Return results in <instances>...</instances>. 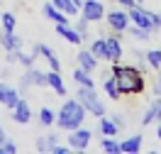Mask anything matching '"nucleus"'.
Returning <instances> with one entry per match:
<instances>
[{
	"instance_id": "26",
	"label": "nucleus",
	"mask_w": 161,
	"mask_h": 154,
	"mask_svg": "<svg viewBox=\"0 0 161 154\" xmlns=\"http://www.w3.org/2000/svg\"><path fill=\"white\" fill-rule=\"evenodd\" d=\"M0 22H3V30H8V32H15V27H17V17L12 12H3Z\"/></svg>"
},
{
	"instance_id": "32",
	"label": "nucleus",
	"mask_w": 161,
	"mask_h": 154,
	"mask_svg": "<svg viewBox=\"0 0 161 154\" xmlns=\"http://www.w3.org/2000/svg\"><path fill=\"white\" fill-rule=\"evenodd\" d=\"M76 30L80 32V37H86V34H88V20H86V17H83V20H80L78 25H76Z\"/></svg>"
},
{
	"instance_id": "8",
	"label": "nucleus",
	"mask_w": 161,
	"mask_h": 154,
	"mask_svg": "<svg viewBox=\"0 0 161 154\" xmlns=\"http://www.w3.org/2000/svg\"><path fill=\"white\" fill-rule=\"evenodd\" d=\"M0 103L8 105V108L12 110V108L20 103V93L15 91L12 86H8V83H0Z\"/></svg>"
},
{
	"instance_id": "38",
	"label": "nucleus",
	"mask_w": 161,
	"mask_h": 154,
	"mask_svg": "<svg viewBox=\"0 0 161 154\" xmlns=\"http://www.w3.org/2000/svg\"><path fill=\"white\" fill-rule=\"evenodd\" d=\"M76 3H78V5H83V0H76Z\"/></svg>"
},
{
	"instance_id": "28",
	"label": "nucleus",
	"mask_w": 161,
	"mask_h": 154,
	"mask_svg": "<svg viewBox=\"0 0 161 154\" xmlns=\"http://www.w3.org/2000/svg\"><path fill=\"white\" fill-rule=\"evenodd\" d=\"M127 32H130L134 39H149V37H151V32H149V30H144V27H137V25H134V27L130 25V27H127Z\"/></svg>"
},
{
	"instance_id": "36",
	"label": "nucleus",
	"mask_w": 161,
	"mask_h": 154,
	"mask_svg": "<svg viewBox=\"0 0 161 154\" xmlns=\"http://www.w3.org/2000/svg\"><path fill=\"white\" fill-rule=\"evenodd\" d=\"M154 91H156V95L161 98V83H156V88H154Z\"/></svg>"
},
{
	"instance_id": "3",
	"label": "nucleus",
	"mask_w": 161,
	"mask_h": 154,
	"mask_svg": "<svg viewBox=\"0 0 161 154\" xmlns=\"http://www.w3.org/2000/svg\"><path fill=\"white\" fill-rule=\"evenodd\" d=\"M76 98L83 103L86 113H93L95 117H103V115H105V103L98 98V91H95V88L78 86V88H76Z\"/></svg>"
},
{
	"instance_id": "27",
	"label": "nucleus",
	"mask_w": 161,
	"mask_h": 154,
	"mask_svg": "<svg viewBox=\"0 0 161 154\" xmlns=\"http://www.w3.org/2000/svg\"><path fill=\"white\" fill-rule=\"evenodd\" d=\"M39 123L44 125V127H49V125L56 123V115H54L51 108H42V110H39Z\"/></svg>"
},
{
	"instance_id": "14",
	"label": "nucleus",
	"mask_w": 161,
	"mask_h": 154,
	"mask_svg": "<svg viewBox=\"0 0 161 154\" xmlns=\"http://www.w3.org/2000/svg\"><path fill=\"white\" fill-rule=\"evenodd\" d=\"M42 15H44L47 20H51L54 25H69V15H64V12H61L59 8H54V5H44Z\"/></svg>"
},
{
	"instance_id": "7",
	"label": "nucleus",
	"mask_w": 161,
	"mask_h": 154,
	"mask_svg": "<svg viewBox=\"0 0 161 154\" xmlns=\"http://www.w3.org/2000/svg\"><path fill=\"white\" fill-rule=\"evenodd\" d=\"M80 15H83L88 22H100L103 17H105V8H103L100 0H83Z\"/></svg>"
},
{
	"instance_id": "21",
	"label": "nucleus",
	"mask_w": 161,
	"mask_h": 154,
	"mask_svg": "<svg viewBox=\"0 0 161 154\" xmlns=\"http://www.w3.org/2000/svg\"><path fill=\"white\" fill-rule=\"evenodd\" d=\"M56 144H59V137H56V134H49V137H39L37 144H34V149H37V152H51Z\"/></svg>"
},
{
	"instance_id": "22",
	"label": "nucleus",
	"mask_w": 161,
	"mask_h": 154,
	"mask_svg": "<svg viewBox=\"0 0 161 154\" xmlns=\"http://www.w3.org/2000/svg\"><path fill=\"white\" fill-rule=\"evenodd\" d=\"M91 51L98 56V59H103V61H108V42L105 39H93L91 44Z\"/></svg>"
},
{
	"instance_id": "40",
	"label": "nucleus",
	"mask_w": 161,
	"mask_h": 154,
	"mask_svg": "<svg viewBox=\"0 0 161 154\" xmlns=\"http://www.w3.org/2000/svg\"><path fill=\"white\" fill-rule=\"evenodd\" d=\"M159 83H161V78H159Z\"/></svg>"
},
{
	"instance_id": "13",
	"label": "nucleus",
	"mask_w": 161,
	"mask_h": 154,
	"mask_svg": "<svg viewBox=\"0 0 161 154\" xmlns=\"http://www.w3.org/2000/svg\"><path fill=\"white\" fill-rule=\"evenodd\" d=\"M56 34H61V37L66 42H71V44H80V42H83L80 32L76 30V27H71V25H56Z\"/></svg>"
},
{
	"instance_id": "19",
	"label": "nucleus",
	"mask_w": 161,
	"mask_h": 154,
	"mask_svg": "<svg viewBox=\"0 0 161 154\" xmlns=\"http://www.w3.org/2000/svg\"><path fill=\"white\" fill-rule=\"evenodd\" d=\"M73 81H76V86H88V88H95L93 76H91L88 71H83L80 66H76V69H73Z\"/></svg>"
},
{
	"instance_id": "34",
	"label": "nucleus",
	"mask_w": 161,
	"mask_h": 154,
	"mask_svg": "<svg viewBox=\"0 0 161 154\" xmlns=\"http://www.w3.org/2000/svg\"><path fill=\"white\" fill-rule=\"evenodd\" d=\"M117 5H125V8H132V5H137V0H115Z\"/></svg>"
},
{
	"instance_id": "31",
	"label": "nucleus",
	"mask_w": 161,
	"mask_h": 154,
	"mask_svg": "<svg viewBox=\"0 0 161 154\" xmlns=\"http://www.w3.org/2000/svg\"><path fill=\"white\" fill-rule=\"evenodd\" d=\"M17 152V144L10 142V140H5V142L0 144V154H15Z\"/></svg>"
},
{
	"instance_id": "33",
	"label": "nucleus",
	"mask_w": 161,
	"mask_h": 154,
	"mask_svg": "<svg viewBox=\"0 0 161 154\" xmlns=\"http://www.w3.org/2000/svg\"><path fill=\"white\" fill-rule=\"evenodd\" d=\"M154 108H156V120L161 123V98L156 95V100H154Z\"/></svg>"
},
{
	"instance_id": "1",
	"label": "nucleus",
	"mask_w": 161,
	"mask_h": 154,
	"mask_svg": "<svg viewBox=\"0 0 161 154\" xmlns=\"http://www.w3.org/2000/svg\"><path fill=\"white\" fill-rule=\"evenodd\" d=\"M110 76L115 78L122 95H137V93L144 91V76L134 66H117V64H112Z\"/></svg>"
},
{
	"instance_id": "11",
	"label": "nucleus",
	"mask_w": 161,
	"mask_h": 154,
	"mask_svg": "<svg viewBox=\"0 0 161 154\" xmlns=\"http://www.w3.org/2000/svg\"><path fill=\"white\" fill-rule=\"evenodd\" d=\"M0 44H3V49H5V51H17V49H22V39L15 34V32H8V30L0 32Z\"/></svg>"
},
{
	"instance_id": "5",
	"label": "nucleus",
	"mask_w": 161,
	"mask_h": 154,
	"mask_svg": "<svg viewBox=\"0 0 161 154\" xmlns=\"http://www.w3.org/2000/svg\"><path fill=\"white\" fill-rule=\"evenodd\" d=\"M66 142H69L71 152H86V149H88V142H91V130L76 127V130H71V134H69Z\"/></svg>"
},
{
	"instance_id": "24",
	"label": "nucleus",
	"mask_w": 161,
	"mask_h": 154,
	"mask_svg": "<svg viewBox=\"0 0 161 154\" xmlns=\"http://www.w3.org/2000/svg\"><path fill=\"white\" fill-rule=\"evenodd\" d=\"M103 152H108V154H120V142L115 140V137H103Z\"/></svg>"
},
{
	"instance_id": "9",
	"label": "nucleus",
	"mask_w": 161,
	"mask_h": 154,
	"mask_svg": "<svg viewBox=\"0 0 161 154\" xmlns=\"http://www.w3.org/2000/svg\"><path fill=\"white\" fill-rule=\"evenodd\" d=\"M12 120L20 123V125H27L32 120V110H30V103H27V100H22V98H20V103L12 108Z\"/></svg>"
},
{
	"instance_id": "35",
	"label": "nucleus",
	"mask_w": 161,
	"mask_h": 154,
	"mask_svg": "<svg viewBox=\"0 0 161 154\" xmlns=\"http://www.w3.org/2000/svg\"><path fill=\"white\" fill-rule=\"evenodd\" d=\"M5 140H8V137H5V130H3V125H0V144L5 142Z\"/></svg>"
},
{
	"instance_id": "12",
	"label": "nucleus",
	"mask_w": 161,
	"mask_h": 154,
	"mask_svg": "<svg viewBox=\"0 0 161 154\" xmlns=\"http://www.w3.org/2000/svg\"><path fill=\"white\" fill-rule=\"evenodd\" d=\"M78 66L83 69V71H88V73L98 71V56H95L91 49L88 51H78Z\"/></svg>"
},
{
	"instance_id": "18",
	"label": "nucleus",
	"mask_w": 161,
	"mask_h": 154,
	"mask_svg": "<svg viewBox=\"0 0 161 154\" xmlns=\"http://www.w3.org/2000/svg\"><path fill=\"white\" fill-rule=\"evenodd\" d=\"M142 134H134V137H130V140H125V142H120V149L125 154H137L142 149Z\"/></svg>"
},
{
	"instance_id": "30",
	"label": "nucleus",
	"mask_w": 161,
	"mask_h": 154,
	"mask_svg": "<svg viewBox=\"0 0 161 154\" xmlns=\"http://www.w3.org/2000/svg\"><path fill=\"white\" fill-rule=\"evenodd\" d=\"M154 120H156V108H154V103H151L149 110H147V113H144V117H142V125H151Z\"/></svg>"
},
{
	"instance_id": "29",
	"label": "nucleus",
	"mask_w": 161,
	"mask_h": 154,
	"mask_svg": "<svg viewBox=\"0 0 161 154\" xmlns=\"http://www.w3.org/2000/svg\"><path fill=\"white\" fill-rule=\"evenodd\" d=\"M17 61H20L25 69H32V66H34V51H32V54H22V49H20L17 51Z\"/></svg>"
},
{
	"instance_id": "25",
	"label": "nucleus",
	"mask_w": 161,
	"mask_h": 154,
	"mask_svg": "<svg viewBox=\"0 0 161 154\" xmlns=\"http://www.w3.org/2000/svg\"><path fill=\"white\" fill-rule=\"evenodd\" d=\"M144 59H147V64H149L151 69H159L161 66V49H149L144 54Z\"/></svg>"
},
{
	"instance_id": "20",
	"label": "nucleus",
	"mask_w": 161,
	"mask_h": 154,
	"mask_svg": "<svg viewBox=\"0 0 161 154\" xmlns=\"http://www.w3.org/2000/svg\"><path fill=\"white\" fill-rule=\"evenodd\" d=\"M100 132H103V137H115V134L120 132V125L115 123L112 117H105V115H103V120H100Z\"/></svg>"
},
{
	"instance_id": "17",
	"label": "nucleus",
	"mask_w": 161,
	"mask_h": 154,
	"mask_svg": "<svg viewBox=\"0 0 161 154\" xmlns=\"http://www.w3.org/2000/svg\"><path fill=\"white\" fill-rule=\"evenodd\" d=\"M51 5L59 8V10L64 12V15H69V17L71 15H78V10H80V5L76 3V0H54Z\"/></svg>"
},
{
	"instance_id": "39",
	"label": "nucleus",
	"mask_w": 161,
	"mask_h": 154,
	"mask_svg": "<svg viewBox=\"0 0 161 154\" xmlns=\"http://www.w3.org/2000/svg\"><path fill=\"white\" fill-rule=\"evenodd\" d=\"M142 3H144V0H137V5H142Z\"/></svg>"
},
{
	"instance_id": "2",
	"label": "nucleus",
	"mask_w": 161,
	"mask_h": 154,
	"mask_svg": "<svg viewBox=\"0 0 161 154\" xmlns=\"http://www.w3.org/2000/svg\"><path fill=\"white\" fill-rule=\"evenodd\" d=\"M83 120H86V108H83V103L78 100V98H73V100H66L64 105H61L59 115H56V123H59L61 130H76V127H80L83 125Z\"/></svg>"
},
{
	"instance_id": "10",
	"label": "nucleus",
	"mask_w": 161,
	"mask_h": 154,
	"mask_svg": "<svg viewBox=\"0 0 161 154\" xmlns=\"http://www.w3.org/2000/svg\"><path fill=\"white\" fill-rule=\"evenodd\" d=\"M22 88H27V86H47V73H42V71H37L34 66L32 69H27V73L22 76Z\"/></svg>"
},
{
	"instance_id": "6",
	"label": "nucleus",
	"mask_w": 161,
	"mask_h": 154,
	"mask_svg": "<svg viewBox=\"0 0 161 154\" xmlns=\"http://www.w3.org/2000/svg\"><path fill=\"white\" fill-rule=\"evenodd\" d=\"M108 27H110L115 34H120V32H127V27H130V12H125V10H112L108 12Z\"/></svg>"
},
{
	"instance_id": "15",
	"label": "nucleus",
	"mask_w": 161,
	"mask_h": 154,
	"mask_svg": "<svg viewBox=\"0 0 161 154\" xmlns=\"http://www.w3.org/2000/svg\"><path fill=\"white\" fill-rule=\"evenodd\" d=\"M108 61L117 64L122 59V42L117 39V37H108Z\"/></svg>"
},
{
	"instance_id": "37",
	"label": "nucleus",
	"mask_w": 161,
	"mask_h": 154,
	"mask_svg": "<svg viewBox=\"0 0 161 154\" xmlns=\"http://www.w3.org/2000/svg\"><path fill=\"white\" fill-rule=\"evenodd\" d=\"M156 134H159V140H161V125H159V130H156Z\"/></svg>"
},
{
	"instance_id": "4",
	"label": "nucleus",
	"mask_w": 161,
	"mask_h": 154,
	"mask_svg": "<svg viewBox=\"0 0 161 154\" xmlns=\"http://www.w3.org/2000/svg\"><path fill=\"white\" fill-rule=\"evenodd\" d=\"M127 12H130L132 25H137V27H144V30H149V32L161 27V15H156V12H149V10H144V8H139V5L127 8Z\"/></svg>"
},
{
	"instance_id": "23",
	"label": "nucleus",
	"mask_w": 161,
	"mask_h": 154,
	"mask_svg": "<svg viewBox=\"0 0 161 154\" xmlns=\"http://www.w3.org/2000/svg\"><path fill=\"white\" fill-rule=\"evenodd\" d=\"M103 88H105V93H108V98H112V100H120L122 98V93L120 88H117V83H115V78H105V83H103Z\"/></svg>"
},
{
	"instance_id": "16",
	"label": "nucleus",
	"mask_w": 161,
	"mask_h": 154,
	"mask_svg": "<svg viewBox=\"0 0 161 154\" xmlns=\"http://www.w3.org/2000/svg\"><path fill=\"white\" fill-rule=\"evenodd\" d=\"M47 86H49L54 93L66 95V86H64V78H61L59 71H49V73H47Z\"/></svg>"
}]
</instances>
